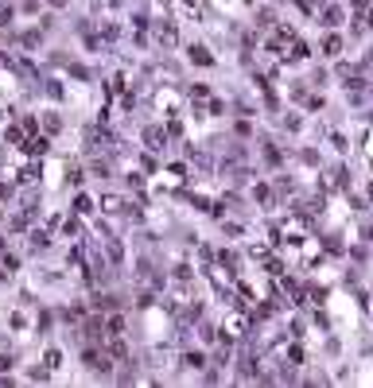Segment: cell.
I'll return each mask as SVG.
<instances>
[{"label": "cell", "instance_id": "obj_1", "mask_svg": "<svg viewBox=\"0 0 373 388\" xmlns=\"http://www.w3.org/2000/svg\"><path fill=\"white\" fill-rule=\"evenodd\" d=\"M156 39H160V47H175V28L171 24H156Z\"/></svg>", "mask_w": 373, "mask_h": 388}, {"label": "cell", "instance_id": "obj_2", "mask_svg": "<svg viewBox=\"0 0 373 388\" xmlns=\"http://www.w3.org/2000/svg\"><path fill=\"white\" fill-rule=\"evenodd\" d=\"M187 55H191V62H194V66H210V62H214V59H210V51H206V47H191Z\"/></svg>", "mask_w": 373, "mask_h": 388}, {"label": "cell", "instance_id": "obj_3", "mask_svg": "<svg viewBox=\"0 0 373 388\" xmlns=\"http://www.w3.org/2000/svg\"><path fill=\"white\" fill-rule=\"evenodd\" d=\"M338 20H342L338 8H327V12H323V24H327V28H338Z\"/></svg>", "mask_w": 373, "mask_h": 388}, {"label": "cell", "instance_id": "obj_4", "mask_svg": "<svg viewBox=\"0 0 373 388\" xmlns=\"http://www.w3.org/2000/svg\"><path fill=\"white\" fill-rule=\"evenodd\" d=\"M144 140H148L152 148H160V144H164V132H160V128H148V132H144Z\"/></svg>", "mask_w": 373, "mask_h": 388}, {"label": "cell", "instance_id": "obj_5", "mask_svg": "<svg viewBox=\"0 0 373 388\" xmlns=\"http://www.w3.org/2000/svg\"><path fill=\"white\" fill-rule=\"evenodd\" d=\"M4 369H12V357H0V373H4Z\"/></svg>", "mask_w": 373, "mask_h": 388}, {"label": "cell", "instance_id": "obj_6", "mask_svg": "<svg viewBox=\"0 0 373 388\" xmlns=\"http://www.w3.org/2000/svg\"><path fill=\"white\" fill-rule=\"evenodd\" d=\"M51 4H66V0H51Z\"/></svg>", "mask_w": 373, "mask_h": 388}]
</instances>
